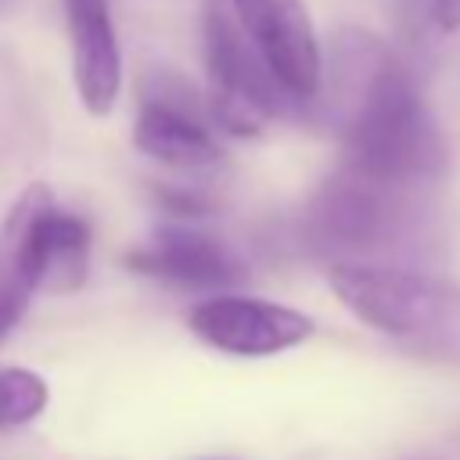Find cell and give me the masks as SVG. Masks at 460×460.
<instances>
[{
  "mask_svg": "<svg viewBox=\"0 0 460 460\" xmlns=\"http://www.w3.org/2000/svg\"><path fill=\"white\" fill-rule=\"evenodd\" d=\"M205 460H230V456H205Z\"/></svg>",
  "mask_w": 460,
  "mask_h": 460,
  "instance_id": "14",
  "label": "cell"
},
{
  "mask_svg": "<svg viewBox=\"0 0 460 460\" xmlns=\"http://www.w3.org/2000/svg\"><path fill=\"white\" fill-rule=\"evenodd\" d=\"M334 298L377 334L438 356L460 359V288L395 262H334L327 270Z\"/></svg>",
  "mask_w": 460,
  "mask_h": 460,
  "instance_id": "2",
  "label": "cell"
},
{
  "mask_svg": "<svg viewBox=\"0 0 460 460\" xmlns=\"http://www.w3.org/2000/svg\"><path fill=\"white\" fill-rule=\"evenodd\" d=\"M323 115L349 172L410 190L442 169V137L395 54L370 32L345 29L323 68Z\"/></svg>",
  "mask_w": 460,
  "mask_h": 460,
  "instance_id": "1",
  "label": "cell"
},
{
  "mask_svg": "<svg viewBox=\"0 0 460 460\" xmlns=\"http://www.w3.org/2000/svg\"><path fill=\"white\" fill-rule=\"evenodd\" d=\"M305 234L338 262L385 248L402 234V190L341 169L313 198L305 212Z\"/></svg>",
  "mask_w": 460,
  "mask_h": 460,
  "instance_id": "4",
  "label": "cell"
},
{
  "mask_svg": "<svg viewBox=\"0 0 460 460\" xmlns=\"http://www.w3.org/2000/svg\"><path fill=\"white\" fill-rule=\"evenodd\" d=\"M90 262V226L83 216L54 205L47 216V288L75 291Z\"/></svg>",
  "mask_w": 460,
  "mask_h": 460,
  "instance_id": "11",
  "label": "cell"
},
{
  "mask_svg": "<svg viewBox=\"0 0 460 460\" xmlns=\"http://www.w3.org/2000/svg\"><path fill=\"white\" fill-rule=\"evenodd\" d=\"M68 50H72V83L79 104L90 115H108L122 90V47L111 22L108 0H61Z\"/></svg>",
  "mask_w": 460,
  "mask_h": 460,
  "instance_id": "10",
  "label": "cell"
},
{
  "mask_svg": "<svg viewBox=\"0 0 460 460\" xmlns=\"http://www.w3.org/2000/svg\"><path fill=\"white\" fill-rule=\"evenodd\" d=\"M428 11L438 29H446V32L460 29V0H428Z\"/></svg>",
  "mask_w": 460,
  "mask_h": 460,
  "instance_id": "13",
  "label": "cell"
},
{
  "mask_svg": "<svg viewBox=\"0 0 460 460\" xmlns=\"http://www.w3.org/2000/svg\"><path fill=\"white\" fill-rule=\"evenodd\" d=\"M133 144L151 162L180 172H205L223 158L212 122L201 115V101L176 79H162L140 97Z\"/></svg>",
  "mask_w": 460,
  "mask_h": 460,
  "instance_id": "7",
  "label": "cell"
},
{
  "mask_svg": "<svg viewBox=\"0 0 460 460\" xmlns=\"http://www.w3.org/2000/svg\"><path fill=\"white\" fill-rule=\"evenodd\" d=\"M54 205L47 183H29L0 223V345L36 288L47 284V216Z\"/></svg>",
  "mask_w": 460,
  "mask_h": 460,
  "instance_id": "9",
  "label": "cell"
},
{
  "mask_svg": "<svg viewBox=\"0 0 460 460\" xmlns=\"http://www.w3.org/2000/svg\"><path fill=\"white\" fill-rule=\"evenodd\" d=\"M47 381L29 367H0V431L32 424L47 410Z\"/></svg>",
  "mask_w": 460,
  "mask_h": 460,
  "instance_id": "12",
  "label": "cell"
},
{
  "mask_svg": "<svg viewBox=\"0 0 460 460\" xmlns=\"http://www.w3.org/2000/svg\"><path fill=\"white\" fill-rule=\"evenodd\" d=\"M126 266L147 280L180 291H234L248 280L244 259L208 230L194 226H158L147 241L126 252Z\"/></svg>",
  "mask_w": 460,
  "mask_h": 460,
  "instance_id": "8",
  "label": "cell"
},
{
  "mask_svg": "<svg viewBox=\"0 0 460 460\" xmlns=\"http://www.w3.org/2000/svg\"><path fill=\"white\" fill-rule=\"evenodd\" d=\"M187 323L208 349L226 356H244V359L288 352L316 331L302 309L255 298V295H237V291L205 295L190 309Z\"/></svg>",
  "mask_w": 460,
  "mask_h": 460,
  "instance_id": "5",
  "label": "cell"
},
{
  "mask_svg": "<svg viewBox=\"0 0 460 460\" xmlns=\"http://www.w3.org/2000/svg\"><path fill=\"white\" fill-rule=\"evenodd\" d=\"M208 115L234 137H259L270 119L295 108L259 47L241 29L230 0H205L201 18Z\"/></svg>",
  "mask_w": 460,
  "mask_h": 460,
  "instance_id": "3",
  "label": "cell"
},
{
  "mask_svg": "<svg viewBox=\"0 0 460 460\" xmlns=\"http://www.w3.org/2000/svg\"><path fill=\"white\" fill-rule=\"evenodd\" d=\"M241 29L266 58L295 104H309L323 86V54L305 0H230Z\"/></svg>",
  "mask_w": 460,
  "mask_h": 460,
  "instance_id": "6",
  "label": "cell"
}]
</instances>
